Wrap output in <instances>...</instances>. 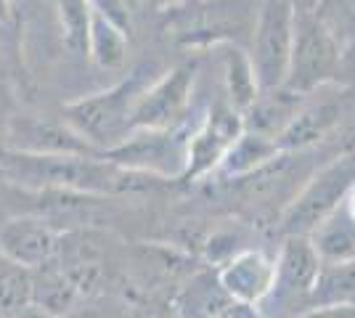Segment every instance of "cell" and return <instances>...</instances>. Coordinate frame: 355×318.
I'll return each mask as SVG.
<instances>
[{
	"instance_id": "obj_1",
	"label": "cell",
	"mask_w": 355,
	"mask_h": 318,
	"mask_svg": "<svg viewBox=\"0 0 355 318\" xmlns=\"http://www.w3.org/2000/svg\"><path fill=\"white\" fill-rule=\"evenodd\" d=\"M135 178H148L109 162L104 154H24L0 152V181L24 191L114 194L135 188Z\"/></svg>"
},
{
	"instance_id": "obj_2",
	"label": "cell",
	"mask_w": 355,
	"mask_h": 318,
	"mask_svg": "<svg viewBox=\"0 0 355 318\" xmlns=\"http://www.w3.org/2000/svg\"><path fill=\"white\" fill-rule=\"evenodd\" d=\"M157 80L151 64L135 67L119 85L67 104V125L96 152H112L133 136V112L148 85Z\"/></svg>"
},
{
	"instance_id": "obj_3",
	"label": "cell",
	"mask_w": 355,
	"mask_h": 318,
	"mask_svg": "<svg viewBox=\"0 0 355 318\" xmlns=\"http://www.w3.org/2000/svg\"><path fill=\"white\" fill-rule=\"evenodd\" d=\"M260 0H183L167 11V35L180 46H234L250 37Z\"/></svg>"
},
{
	"instance_id": "obj_4",
	"label": "cell",
	"mask_w": 355,
	"mask_h": 318,
	"mask_svg": "<svg viewBox=\"0 0 355 318\" xmlns=\"http://www.w3.org/2000/svg\"><path fill=\"white\" fill-rule=\"evenodd\" d=\"M295 19L292 0H260L257 6L247 56L260 93L284 91L295 43Z\"/></svg>"
},
{
	"instance_id": "obj_5",
	"label": "cell",
	"mask_w": 355,
	"mask_h": 318,
	"mask_svg": "<svg viewBox=\"0 0 355 318\" xmlns=\"http://www.w3.org/2000/svg\"><path fill=\"white\" fill-rule=\"evenodd\" d=\"M355 186V157H340L321 173H315L308 186L297 194L279 220V233L286 236H311L331 212L345 204Z\"/></svg>"
},
{
	"instance_id": "obj_6",
	"label": "cell",
	"mask_w": 355,
	"mask_h": 318,
	"mask_svg": "<svg viewBox=\"0 0 355 318\" xmlns=\"http://www.w3.org/2000/svg\"><path fill=\"white\" fill-rule=\"evenodd\" d=\"M196 127L186 122L170 130H135L125 143L104 157L117 167L148 178H183L189 167V141Z\"/></svg>"
},
{
	"instance_id": "obj_7",
	"label": "cell",
	"mask_w": 355,
	"mask_h": 318,
	"mask_svg": "<svg viewBox=\"0 0 355 318\" xmlns=\"http://www.w3.org/2000/svg\"><path fill=\"white\" fill-rule=\"evenodd\" d=\"M340 59L342 46L321 27V21L311 11H297L295 43L284 91L292 96H308L337 75Z\"/></svg>"
},
{
	"instance_id": "obj_8",
	"label": "cell",
	"mask_w": 355,
	"mask_h": 318,
	"mask_svg": "<svg viewBox=\"0 0 355 318\" xmlns=\"http://www.w3.org/2000/svg\"><path fill=\"white\" fill-rule=\"evenodd\" d=\"M193 67L183 64L173 72L159 75L148 85L133 112L135 130H170L186 122V112L193 96Z\"/></svg>"
},
{
	"instance_id": "obj_9",
	"label": "cell",
	"mask_w": 355,
	"mask_h": 318,
	"mask_svg": "<svg viewBox=\"0 0 355 318\" xmlns=\"http://www.w3.org/2000/svg\"><path fill=\"white\" fill-rule=\"evenodd\" d=\"M0 252L16 265L37 271L59 263L61 236L43 215H14L0 226Z\"/></svg>"
},
{
	"instance_id": "obj_10",
	"label": "cell",
	"mask_w": 355,
	"mask_h": 318,
	"mask_svg": "<svg viewBox=\"0 0 355 318\" xmlns=\"http://www.w3.org/2000/svg\"><path fill=\"white\" fill-rule=\"evenodd\" d=\"M321 271V260L315 255L308 236H286L276 258V279L270 294L284 310L311 308V289ZM268 294V297H270Z\"/></svg>"
},
{
	"instance_id": "obj_11",
	"label": "cell",
	"mask_w": 355,
	"mask_h": 318,
	"mask_svg": "<svg viewBox=\"0 0 355 318\" xmlns=\"http://www.w3.org/2000/svg\"><path fill=\"white\" fill-rule=\"evenodd\" d=\"M244 133V114L234 106H215L205 122L191 133L189 141V167L183 178H199L209 170H218L225 154Z\"/></svg>"
},
{
	"instance_id": "obj_12",
	"label": "cell",
	"mask_w": 355,
	"mask_h": 318,
	"mask_svg": "<svg viewBox=\"0 0 355 318\" xmlns=\"http://www.w3.org/2000/svg\"><path fill=\"white\" fill-rule=\"evenodd\" d=\"M6 149L24 154H96L69 125L43 117H11L6 130Z\"/></svg>"
},
{
	"instance_id": "obj_13",
	"label": "cell",
	"mask_w": 355,
	"mask_h": 318,
	"mask_svg": "<svg viewBox=\"0 0 355 318\" xmlns=\"http://www.w3.org/2000/svg\"><path fill=\"white\" fill-rule=\"evenodd\" d=\"M218 276L234 303L252 308L270 294L273 279H276V263L257 249H247L228 260V265Z\"/></svg>"
},
{
	"instance_id": "obj_14",
	"label": "cell",
	"mask_w": 355,
	"mask_h": 318,
	"mask_svg": "<svg viewBox=\"0 0 355 318\" xmlns=\"http://www.w3.org/2000/svg\"><path fill=\"white\" fill-rule=\"evenodd\" d=\"M231 294L223 287L220 276L202 271L191 276V281L175 297V313L180 318H220L234 308Z\"/></svg>"
},
{
	"instance_id": "obj_15",
	"label": "cell",
	"mask_w": 355,
	"mask_h": 318,
	"mask_svg": "<svg viewBox=\"0 0 355 318\" xmlns=\"http://www.w3.org/2000/svg\"><path fill=\"white\" fill-rule=\"evenodd\" d=\"M308 239L321 263H355V223L345 204L331 212Z\"/></svg>"
},
{
	"instance_id": "obj_16",
	"label": "cell",
	"mask_w": 355,
	"mask_h": 318,
	"mask_svg": "<svg viewBox=\"0 0 355 318\" xmlns=\"http://www.w3.org/2000/svg\"><path fill=\"white\" fill-rule=\"evenodd\" d=\"M77 303H80V292L67 276V271L56 268V263L32 271V305L35 308H43L45 313L64 318Z\"/></svg>"
},
{
	"instance_id": "obj_17",
	"label": "cell",
	"mask_w": 355,
	"mask_h": 318,
	"mask_svg": "<svg viewBox=\"0 0 355 318\" xmlns=\"http://www.w3.org/2000/svg\"><path fill=\"white\" fill-rule=\"evenodd\" d=\"M279 154L282 152L276 146V138L244 127L241 138L231 146V152L225 154V159L220 162L218 170L228 178H241V175H252V173L268 167Z\"/></svg>"
},
{
	"instance_id": "obj_18",
	"label": "cell",
	"mask_w": 355,
	"mask_h": 318,
	"mask_svg": "<svg viewBox=\"0 0 355 318\" xmlns=\"http://www.w3.org/2000/svg\"><path fill=\"white\" fill-rule=\"evenodd\" d=\"M355 308V263H321L311 289V310Z\"/></svg>"
},
{
	"instance_id": "obj_19",
	"label": "cell",
	"mask_w": 355,
	"mask_h": 318,
	"mask_svg": "<svg viewBox=\"0 0 355 318\" xmlns=\"http://www.w3.org/2000/svg\"><path fill=\"white\" fill-rule=\"evenodd\" d=\"M334 117H337L334 106H326V104L297 112L295 117L289 120V125L276 138L279 152L284 154V152H292V149H305V146H311L315 141H321L329 133V127L334 125Z\"/></svg>"
},
{
	"instance_id": "obj_20",
	"label": "cell",
	"mask_w": 355,
	"mask_h": 318,
	"mask_svg": "<svg viewBox=\"0 0 355 318\" xmlns=\"http://www.w3.org/2000/svg\"><path fill=\"white\" fill-rule=\"evenodd\" d=\"M223 72H225V91H228V104L236 109L239 114H247L254 101L260 98V88L252 72L250 56L239 46H225L223 53Z\"/></svg>"
},
{
	"instance_id": "obj_21",
	"label": "cell",
	"mask_w": 355,
	"mask_h": 318,
	"mask_svg": "<svg viewBox=\"0 0 355 318\" xmlns=\"http://www.w3.org/2000/svg\"><path fill=\"white\" fill-rule=\"evenodd\" d=\"M125 53H128V32L122 30L119 24H114L109 16L93 8L88 56L101 69H119L125 64Z\"/></svg>"
},
{
	"instance_id": "obj_22",
	"label": "cell",
	"mask_w": 355,
	"mask_h": 318,
	"mask_svg": "<svg viewBox=\"0 0 355 318\" xmlns=\"http://www.w3.org/2000/svg\"><path fill=\"white\" fill-rule=\"evenodd\" d=\"M56 19H59L64 46L77 56H88L90 21H93V3L90 0H51Z\"/></svg>"
},
{
	"instance_id": "obj_23",
	"label": "cell",
	"mask_w": 355,
	"mask_h": 318,
	"mask_svg": "<svg viewBox=\"0 0 355 318\" xmlns=\"http://www.w3.org/2000/svg\"><path fill=\"white\" fill-rule=\"evenodd\" d=\"M32 305V271L0 255V318L19 316Z\"/></svg>"
},
{
	"instance_id": "obj_24",
	"label": "cell",
	"mask_w": 355,
	"mask_h": 318,
	"mask_svg": "<svg viewBox=\"0 0 355 318\" xmlns=\"http://www.w3.org/2000/svg\"><path fill=\"white\" fill-rule=\"evenodd\" d=\"M311 14L340 43L342 51L355 46V0H315Z\"/></svg>"
},
{
	"instance_id": "obj_25",
	"label": "cell",
	"mask_w": 355,
	"mask_h": 318,
	"mask_svg": "<svg viewBox=\"0 0 355 318\" xmlns=\"http://www.w3.org/2000/svg\"><path fill=\"white\" fill-rule=\"evenodd\" d=\"M14 318H56V316H51V313H45L43 308H35V305H30V308H24L19 316Z\"/></svg>"
},
{
	"instance_id": "obj_26",
	"label": "cell",
	"mask_w": 355,
	"mask_h": 318,
	"mask_svg": "<svg viewBox=\"0 0 355 318\" xmlns=\"http://www.w3.org/2000/svg\"><path fill=\"white\" fill-rule=\"evenodd\" d=\"M345 210H347V215L353 218V223H355V186H353V191L347 194V199H345Z\"/></svg>"
},
{
	"instance_id": "obj_27",
	"label": "cell",
	"mask_w": 355,
	"mask_h": 318,
	"mask_svg": "<svg viewBox=\"0 0 355 318\" xmlns=\"http://www.w3.org/2000/svg\"><path fill=\"white\" fill-rule=\"evenodd\" d=\"M295 3L297 11H311L313 6H315V0H292Z\"/></svg>"
},
{
	"instance_id": "obj_28",
	"label": "cell",
	"mask_w": 355,
	"mask_h": 318,
	"mask_svg": "<svg viewBox=\"0 0 355 318\" xmlns=\"http://www.w3.org/2000/svg\"><path fill=\"white\" fill-rule=\"evenodd\" d=\"M8 16V0H0V21H6Z\"/></svg>"
},
{
	"instance_id": "obj_29",
	"label": "cell",
	"mask_w": 355,
	"mask_h": 318,
	"mask_svg": "<svg viewBox=\"0 0 355 318\" xmlns=\"http://www.w3.org/2000/svg\"><path fill=\"white\" fill-rule=\"evenodd\" d=\"M6 130L8 127H0V152H6Z\"/></svg>"
}]
</instances>
